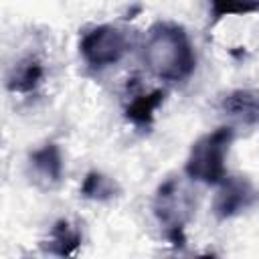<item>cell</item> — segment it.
Returning <instances> with one entry per match:
<instances>
[{
    "label": "cell",
    "mask_w": 259,
    "mask_h": 259,
    "mask_svg": "<svg viewBox=\"0 0 259 259\" xmlns=\"http://www.w3.org/2000/svg\"><path fill=\"white\" fill-rule=\"evenodd\" d=\"M144 63L158 79H186L196 67V55L186 30L174 22H156L144 42Z\"/></svg>",
    "instance_id": "cell-1"
},
{
    "label": "cell",
    "mask_w": 259,
    "mask_h": 259,
    "mask_svg": "<svg viewBox=\"0 0 259 259\" xmlns=\"http://www.w3.org/2000/svg\"><path fill=\"white\" fill-rule=\"evenodd\" d=\"M233 142L231 127H219L198 138L186 158V174L204 184H221L227 178V154Z\"/></svg>",
    "instance_id": "cell-2"
},
{
    "label": "cell",
    "mask_w": 259,
    "mask_h": 259,
    "mask_svg": "<svg viewBox=\"0 0 259 259\" xmlns=\"http://www.w3.org/2000/svg\"><path fill=\"white\" fill-rule=\"evenodd\" d=\"M192 210L194 200L176 178H170L164 184H160L154 196V214L158 223L164 227L166 237L174 245H184V229L192 217Z\"/></svg>",
    "instance_id": "cell-3"
},
{
    "label": "cell",
    "mask_w": 259,
    "mask_h": 259,
    "mask_svg": "<svg viewBox=\"0 0 259 259\" xmlns=\"http://www.w3.org/2000/svg\"><path fill=\"white\" fill-rule=\"evenodd\" d=\"M127 49H130V42L125 32L111 24L95 26L79 42V51L85 63L93 69H105L119 63L127 53Z\"/></svg>",
    "instance_id": "cell-4"
},
{
    "label": "cell",
    "mask_w": 259,
    "mask_h": 259,
    "mask_svg": "<svg viewBox=\"0 0 259 259\" xmlns=\"http://www.w3.org/2000/svg\"><path fill=\"white\" fill-rule=\"evenodd\" d=\"M257 202V190L245 178H225L214 198V212L219 219H231L251 208Z\"/></svg>",
    "instance_id": "cell-5"
},
{
    "label": "cell",
    "mask_w": 259,
    "mask_h": 259,
    "mask_svg": "<svg viewBox=\"0 0 259 259\" xmlns=\"http://www.w3.org/2000/svg\"><path fill=\"white\" fill-rule=\"evenodd\" d=\"M28 166H30V176L32 180L42 186V188H51L55 186L61 176H63V158H61V150L55 144H45L38 150H34L28 158Z\"/></svg>",
    "instance_id": "cell-6"
},
{
    "label": "cell",
    "mask_w": 259,
    "mask_h": 259,
    "mask_svg": "<svg viewBox=\"0 0 259 259\" xmlns=\"http://www.w3.org/2000/svg\"><path fill=\"white\" fill-rule=\"evenodd\" d=\"M42 77H45V69H42L40 61L24 59V61H20L18 65L12 67L6 85L14 93H30L40 85Z\"/></svg>",
    "instance_id": "cell-7"
},
{
    "label": "cell",
    "mask_w": 259,
    "mask_h": 259,
    "mask_svg": "<svg viewBox=\"0 0 259 259\" xmlns=\"http://www.w3.org/2000/svg\"><path fill=\"white\" fill-rule=\"evenodd\" d=\"M81 245V231L69 221L61 219L55 223L49 235V251L55 255H73Z\"/></svg>",
    "instance_id": "cell-8"
},
{
    "label": "cell",
    "mask_w": 259,
    "mask_h": 259,
    "mask_svg": "<svg viewBox=\"0 0 259 259\" xmlns=\"http://www.w3.org/2000/svg\"><path fill=\"white\" fill-rule=\"evenodd\" d=\"M223 107L229 115L241 121H255L259 117V93L255 91H233L225 97Z\"/></svg>",
    "instance_id": "cell-9"
},
{
    "label": "cell",
    "mask_w": 259,
    "mask_h": 259,
    "mask_svg": "<svg viewBox=\"0 0 259 259\" xmlns=\"http://www.w3.org/2000/svg\"><path fill=\"white\" fill-rule=\"evenodd\" d=\"M162 101H164V91L162 89H156L148 95H138L125 107V115L136 125H150L152 119H154V113H156V109L160 107Z\"/></svg>",
    "instance_id": "cell-10"
},
{
    "label": "cell",
    "mask_w": 259,
    "mask_h": 259,
    "mask_svg": "<svg viewBox=\"0 0 259 259\" xmlns=\"http://www.w3.org/2000/svg\"><path fill=\"white\" fill-rule=\"evenodd\" d=\"M81 194L91 200H109L117 194V184L101 172H89L83 180Z\"/></svg>",
    "instance_id": "cell-11"
},
{
    "label": "cell",
    "mask_w": 259,
    "mask_h": 259,
    "mask_svg": "<svg viewBox=\"0 0 259 259\" xmlns=\"http://www.w3.org/2000/svg\"><path fill=\"white\" fill-rule=\"evenodd\" d=\"M259 12V0H210L212 20H221L225 16H243Z\"/></svg>",
    "instance_id": "cell-12"
}]
</instances>
